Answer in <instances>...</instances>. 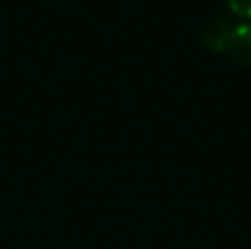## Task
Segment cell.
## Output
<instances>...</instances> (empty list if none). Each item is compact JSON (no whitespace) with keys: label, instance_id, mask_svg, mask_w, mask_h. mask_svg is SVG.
<instances>
[{"label":"cell","instance_id":"obj_1","mask_svg":"<svg viewBox=\"0 0 251 249\" xmlns=\"http://www.w3.org/2000/svg\"><path fill=\"white\" fill-rule=\"evenodd\" d=\"M225 53L243 69H251V25H236L231 29Z\"/></svg>","mask_w":251,"mask_h":249},{"label":"cell","instance_id":"obj_3","mask_svg":"<svg viewBox=\"0 0 251 249\" xmlns=\"http://www.w3.org/2000/svg\"><path fill=\"white\" fill-rule=\"evenodd\" d=\"M225 2L231 9V13L245 18V20H251V0H225Z\"/></svg>","mask_w":251,"mask_h":249},{"label":"cell","instance_id":"obj_2","mask_svg":"<svg viewBox=\"0 0 251 249\" xmlns=\"http://www.w3.org/2000/svg\"><path fill=\"white\" fill-rule=\"evenodd\" d=\"M231 29L234 26L225 20H214L212 25L205 26L203 31V44L207 49H212L214 53H225L227 49V42H229V35H231Z\"/></svg>","mask_w":251,"mask_h":249}]
</instances>
